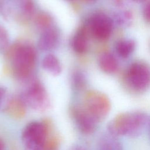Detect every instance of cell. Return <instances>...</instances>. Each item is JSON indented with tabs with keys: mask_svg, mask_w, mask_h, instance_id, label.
Returning <instances> with one entry per match:
<instances>
[{
	"mask_svg": "<svg viewBox=\"0 0 150 150\" xmlns=\"http://www.w3.org/2000/svg\"><path fill=\"white\" fill-rule=\"evenodd\" d=\"M9 43V36L6 29L0 25V51L5 49Z\"/></svg>",
	"mask_w": 150,
	"mask_h": 150,
	"instance_id": "cell-18",
	"label": "cell"
},
{
	"mask_svg": "<svg viewBox=\"0 0 150 150\" xmlns=\"http://www.w3.org/2000/svg\"><path fill=\"white\" fill-rule=\"evenodd\" d=\"M71 114L78 129L82 133L89 135L95 131L98 122L83 106L73 108Z\"/></svg>",
	"mask_w": 150,
	"mask_h": 150,
	"instance_id": "cell-8",
	"label": "cell"
},
{
	"mask_svg": "<svg viewBox=\"0 0 150 150\" xmlns=\"http://www.w3.org/2000/svg\"><path fill=\"white\" fill-rule=\"evenodd\" d=\"M83 107L99 122L109 114L111 103L104 94L97 91H90L84 97Z\"/></svg>",
	"mask_w": 150,
	"mask_h": 150,
	"instance_id": "cell-3",
	"label": "cell"
},
{
	"mask_svg": "<svg viewBox=\"0 0 150 150\" xmlns=\"http://www.w3.org/2000/svg\"><path fill=\"white\" fill-rule=\"evenodd\" d=\"M21 100L31 108L43 110L49 105V98L43 86L37 81L32 83L22 95Z\"/></svg>",
	"mask_w": 150,
	"mask_h": 150,
	"instance_id": "cell-6",
	"label": "cell"
},
{
	"mask_svg": "<svg viewBox=\"0 0 150 150\" xmlns=\"http://www.w3.org/2000/svg\"><path fill=\"white\" fill-rule=\"evenodd\" d=\"M4 94H5V90H4V89L3 88L0 87V101H1V100L2 99V98L3 97Z\"/></svg>",
	"mask_w": 150,
	"mask_h": 150,
	"instance_id": "cell-20",
	"label": "cell"
},
{
	"mask_svg": "<svg viewBox=\"0 0 150 150\" xmlns=\"http://www.w3.org/2000/svg\"><path fill=\"white\" fill-rule=\"evenodd\" d=\"M143 16L144 19L150 22V1L147 2L143 9Z\"/></svg>",
	"mask_w": 150,
	"mask_h": 150,
	"instance_id": "cell-19",
	"label": "cell"
},
{
	"mask_svg": "<svg viewBox=\"0 0 150 150\" xmlns=\"http://www.w3.org/2000/svg\"><path fill=\"white\" fill-rule=\"evenodd\" d=\"M42 66L43 69L53 76H58L62 72V66L59 59L52 54H47L43 58Z\"/></svg>",
	"mask_w": 150,
	"mask_h": 150,
	"instance_id": "cell-12",
	"label": "cell"
},
{
	"mask_svg": "<svg viewBox=\"0 0 150 150\" xmlns=\"http://www.w3.org/2000/svg\"><path fill=\"white\" fill-rule=\"evenodd\" d=\"M83 2H87V3H91V2H93L94 1H96V0H80Z\"/></svg>",
	"mask_w": 150,
	"mask_h": 150,
	"instance_id": "cell-23",
	"label": "cell"
},
{
	"mask_svg": "<svg viewBox=\"0 0 150 150\" xmlns=\"http://www.w3.org/2000/svg\"><path fill=\"white\" fill-rule=\"evenodd\" d=\"M135 48V42L132 39H122L118 41L116 45V52L122 58L129 56Z\"/></svg>",
	"mask_w": 150,
	"mask_h": 150,
	"instance_id": "cell-15",
	"label": "cell"
},
{
	"mask_svg": "<svg viewBox=\"0 0 150 150\" xmlns=\"http://www.w3.org/2000/svg\"><path fill=\"white\" fill-rule=\"evenodd\" d=\"M47 125L42 121L29 123L22 133V141L26 150H44L47 142Z\"/></svg>",
	"mask_w": 150,
	"mask_h": 150,
	"instance_id": "cell-2",
	"label": "cell"
},
{
	"mask_svg": "<svg viewBox=\"0 0 150 150\" xmlns=\"http://www.w3.org/2000/svg\"><path fill=\"white\" fill-rule=\"evenodd\" d=\"M149 136H150V120H149Z\"/></svg>",
	"mask_w": 150,
	"mask_h": 150,
	"instance_id": "cell-25",
	"label": "cell"
},
{
	"mask_svg": "<svg viewBox=\"0 0 150 150\" xmlns=\"http://www.w3.org/2000/svg\"><path fill=\"white\" fill-rule=\"evenodd\" d=\"M12 59L16 73L19 77L25 78L29 76L34 67L36 53L31 46L23 45L16 49Z\"/></svg>",
	"mask_w": 150,
	"mask_h": 150,
	"instance_id": "cell-5",
	"label": "cell"
},
{
	"mask_svg": "<svg viewBox=\"0 0 150 150\" xmlns=\"http://www.w3.org/2000/svg\"><path fill=\"white\" fill-rule=\"evenodd\" d=\"M127 81L129 87L137 92H143L150 87V68L146 64L135 62L127 72Z\"/></svg>",
	"mask_w": 150,
	"mask_h": 150,
	"instance_id": "cell-4",
	"label": "cell"
},
{
	"mask_svg": "<svg viewBox=\"0 0 150 150\" xmlns=\"http://www.w3.org/2000/svg\"><path fill=\"white\" fill-rule=\"evenodd\" d=\"M96 150H124L122 144L116 137L110 134L104 135L98 141Z\"/></svg>",
	"mask_w": 150,
	"mask_h": 150,
	"instance_id": "cell-13",
	"label": "cell"
},
{
	"mask_svg": "<svg viewBox=\"0 0 150 150\" xmlns=\"http://www.w3.org/2000/svg\"><path fill=\"white\" fill-rule=\"evenodd\" d=\"M132 13L128 11H121L115 15V21L117 23L121 26L129 25L132 21Z\"/></svg>",
	"mask_w": 150,
	"mask_h": 150,
	"instance_id": "cell-17",
	"label": "cell"
},
{
	"mask_svg": "<svg viewBox=\"0 0 150 150\" xmlns=\"http://www.w3.org/2000/svg\"><path fill=\"white\" fill-rule=\"evenodd\" d=\"M72 150H84V149L83 148H81V147H76V148H74V149H72Z\"/></svg>",
	"mask_w": 150,
	"mask_h": 150,
	"instance_id": "cell-24",
	"label": "cell"
},
{
	"mask_svg": "<svg viewBox=\"0 0 150 150\" xmlns=\"http://www.w3.org/2000/svg\"><path fill=\"white\" fill-rule=\"evenodd\" d=\"M89 26L93 36L97 39L104 40L108 39L111 35L112 21L105 14L97 13L90 19Z\"/></svg>",
	"mask_w": 150,
	"mask_h": 150,
	"instance_id": "cell-7",
	"label": "cell"
},
{
	"mask_svg": "<svg viewBox=\"0 0 150 150\" xmlns=\"http://www.w3.org/2000/svg\"><path fill=\"white\" fill-rule=\"evenodd\" d=\"M72 47L79 53L86 52L87 47V39L83 30H79L74 36L72 40Z\"/></svg>",
	"mask_w": 150,
	"mask_h": 150,
	"instance_id": "cell-16",
	"label": "cell"
},
{
	"mask_svg": "<svg viewBox=\"0 0 150 150\" xmlns=\"http://www.w3.org/2000/svg\"><path fill=\"white\" fill-rule=\"evenodd\" d=\"M147 114L141 111L122 112L117 115L107 125L108 134L113 137L129 135L135 137L140 134L147 122Z\"/></svg>",
	"mask_w": 150,
	"mask_h": 150,
	"instance_id": "cell-1",
	"label": "cell"
},
{
	"mask_svg": "<svg viewBox=\"0 0 150 150\" xmlns=\"http://www.w3.org/2000/svg\"><path fill=\"white\" fill-rule=\"evenodd\" d=\"M132 1L137 2V3H142V2H144L147 1L148 0H132Z\"/></svg>",
	"mask_w": 150,
	"mask_h": 150,
	"instance_id": "cell-22",
	"label": "cell"
},
{
	"mask_svg": "<svg viewBox=\"0 0 150 150\" xmlns=\"http://www.w3.org/2000/svg\"><path fill=\"white\" fill-rule=\"evenodd\" d=\"M57 40V32L52 28H48L40 35L38 40V47L42 50H49L55 46Z\"/></svg>",
	"mask_w": 150,
	"mask_h": 150,
	"instance_id": "cell-10",
	"label": "cell"
},
{
	"mask_svg": "<svg viewBox=\"0 0 150 150\" xmlns=\"http://www.w3.org/2000/svg\"><path fill=\"white\" fill-rule=\"evenodd\" d=\"M33 6L32 0H9L7 4L9 13L21 17L29 16L32 12Z\"/></svg>",
	"mask_w": 150,
	"mask_h": 150,
	"instance_id": "cell-9",
	"label": "cell"
},
{
	"mask_svg": "<svg viewBox=\"0 0 150 150\" xmlns=\"http://www.w3.org/2000/svg\"><path fill=\"white\" fill-rule=\"evenodd\" d=\"M26 104L21 100L11 101L6 107L7 114L15 119L23 118L26 114Z\"/></svg>",
	"mask_w": 150,
	"mask_h": 150,
	"instance_id": "cell-14",
	"label": "cell"
},
{
	"mask_svg": "<svg viewBox=\"0 0 150 150\" xmlns=\"http://www.w3.org/2000/svg\"><path fill=\"white\" fill-rule=\"evenodd\" d=\"M5 145L3 141L0 138V150H4Z\"/></svg>",
	"mask_w": 150,
	"mask_h": 150,
	"instance_id": "cell-21",
	"label": "cell"
},
{
	"mask_svg": "<svg viewBox=\"0 0 150 150\" xmlns=\"http://www.w3.org/2000/svg\"><path fill=\"white\" fill-rule=\"evenodd\" d=\"M98 64L100 69L105 73L111 74L118 69V62L115 57L110 53H104L99 58Z\"/></svg>",
	"mask_w": 150,
	"mask_h": 150,
	"instance_id": "cell-11",
	"label": "cell"
}]
</instances>
